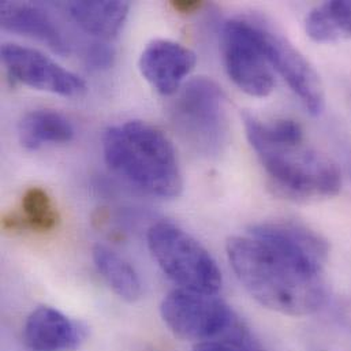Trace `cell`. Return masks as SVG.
Segmentation results:
<instances>
[{
    "mask_svg": "<svg viewBox=\"0 0 351 351\" xmlns=\"http://www.w3.org/2000/svg\"><path fill=\"white\" fill-rule=\"evenodd\" d=\"M238 280L263 306L287 316H308L327 300L324 268L249 234L227 242Z\"/></svg>",
    "mask_w": 351,
    "mask_h": 351,
    "instance_id": "obj_1",
    "label": "cell"
},
{
    "mask_svg": "<svg viewBox=\"0 0 351 351\" xmlns=\"http://www.w3.org/2000/svg\"><path fill=\"white\" fill-rule=\"evenodd\" d=\"M247 140L276 194L294 201L330 198L341 190L335 165L305 141L300 123L245 117Z\"/></svg>",
    "mask_w": 351,
    "mask_h": 351,
    "instance_id": "obj_2",
    "label": "cell"
},
{
    "mask_svg": "<svg viewBox=\"0 0 351 351\" xmlns=\"http://www.w3.org/2000/svg\"><path fill=\"white\" fill-rule=\"evenodd\" d=\"M103 152L114 173L147 194L174 198L183 189L173 143L147 122L130 121L110 128L103 136Z\"/></svg>",
    "mask_w": 351,
    "mask_h": 351,
    "instance_id": "obj_3",
    "label": "cell"
},
{
    "mask_svg": "<svg viewBox=\"0 0 351 351\" xmlns=\"http://www.w3.org/2000/svg\"><path fill=\"white\" fill-rule=\"evenodd\" d=\"M148 247L162 271L182 290L215 295L221 272L208 250L171 221H158L148 231Z\"/></svg>",
    "mask_w": 351,
    "mask_h": 351,
    "instance_id": "obj_4",
    "label": "cell"
},
{
    "mask_svg": "<svg viewBox=\"0 0 351 351\" xmlns=\"http://www.w3.org/2000/svg\"><path fill=\"white\" fill-rule=\"evenodd\" d=\"M173 122L183 140L199 155L215 158L228 141V121L221 88L212 80L198 77L179 92Z\"/></svg>",
    "mask_w": 351,
    "mask_h": 351,
    "instance_id": "obj_5",
    "label": "cell"
},
{
    "mask_svg": "<svg viewBox=\"0 0 351 351\" xmlns=\"http://www.w3.org/2000/svg\"><path fill=\"white\" fill-rule=\"evenodd\" d=\"M160 315L170 331L183 341L220 342L239 317L215 295L178 289L165 297Z\"/></svg>",
    "mask_w": 351,
    "mask_h": 351,
    "instance_id": "obj_6",
    "label": "cell"
},
{
    "mask_svg": "<svg viewBox=\"0 0 351 351\" xmlns=\"http://www.w3.org/2000/svg\"><path fill=\"white\" fill-rule=\"evenodd\" d=\"M221 51L227 74L241 90L254 97H265L274 90L275 77L253 18L231 19L224 23Z\"/></svg>",
    "mask_w": 351,
    "mask_h": 351,
    "instance_id": "obj_7",
    "label": "cell"
},
{
    "mask_svg": "<svg viewBox=\"0 0 351 351\" xmlns=\"http://www.w3.org/2000/svg\"><path fill=\"white\" fill-rule=\"evenodd\" d=\"M253 22L271 67L282 75L312 115H320L324 110L326 96L315 69L282 33L263 19H253Z\"/></svg>",
    "mask_w": 351,
    "mask_h": 351,
    "instance_id": "obj_8",
    "label": "cell"
},
{
    "mask_svg": "<svg viewBox=\"0 0 351 351\" xmlns=\"http://www.w3.org/2000/svg\"><path fill=\"white\" fill-rule=\"evenodd\" d=\"M1 62L12 80L36 90L71 97L80 96L86 89L80 75L33 48L4 44Z\"/></svg>",
    "mask_w": 351,
    "mask_h": 351,
    "instance_id": "obj_9",
    "label": "cell"
},
{
    "mask_svg": "<svg viewBox=\"0 0 351 351\" xmlns=\"http://www.w3.org/2000/svg\"><path fill=\"white\" fill-rule=\"evenodd\" d=\"M194 66V52L171 40H155L148 44L138 62L143 77L156 92L165 96L179 90Z\"/></svg>",
    "mask_w": 351,
    "mask_h": 351,
    "instance_id": "obj_10",
    "label": "cell"
},
{
    "mask_svg": "<svg viewBox=\"0 0 351 351\" xmlns=\"http://www.w3.org/2000/svg\"><path fill=\"white\" fill-rule=\"evenodd\" d=\"M85 331L66 315L51 306L34 309L26 319L22 339L29 351L75 350Z\"/></svg>",
    "mask_w": 351,
    "mask_h": 351,
    "instance_id": "obj_11",
    "label": "cell"
},
{
    "mask_svg": "<svg viewBox=\"0 0 351 351\" xmlns=\"http://www.w3.org/2000/svg\"><path fill=\"white\" fill-rule=\"evenodd\" d=\"M0 22L4 30L41 41L58 53H69V43L55 21L38 5L19 1L0 4Z\"/></svg>",
    "mask_w": 351,
    "mask_h": 351,
    "instance_id": "obj_12",
    "label": "cell"
},
{
    "mask_svg": "<svg viewBox=\"0 0 351 351\" xmlns=\"http://www.w3.org/2000/svg\"><path fill=\"white\" fill-rule=\"evenodd\" d=\"M249 234L269 241L317 265L324 267L327 263V242L302 224L293 221H265L253 226Z\"/></svg>",
    "mask_w": 351,
    "mask_h": 351,
    "instance_id": "obj_13",
    "label": "cell"
},
{
    "mask_svg": "<svg viewBox=\"0 0 351 351\" xmlns=\"http://www.w3.org/2000/svg\"><path fill=\"white\" fill-rule=\"evenodd\" d=\"M67 10L73 21L86 33L101 40L118 36L129 15L128 1H71Z\"/></svg>",
    "mask_w": 351,
    "mask_h": 351,
    "instance_id": "obj_14",
    "label": "cell"
},
{
    "mask_svg": "<svg viewBox=\"0 0 351 351\" xmlns=\"http://www.w3.org/2000/svg\"><path fill=\"white\" fill-rule=\"evenodd\" d=\"M18 138L25 149L37 151L44 145L70 143L74 138V128L58 111L34 110L19 121Z\"/></svg>",
    "mask_w": 351,
    "mask_h": 351,
    "instance_id": "obj_15",
    "label": "cell"
},
{
    "mask_svg": "<svg viewBox=\"0 0 351 351\" xmlns=\"http://www.w3.org/2000/svg\"><path fill=\"white\" fill-rule=\"evenodd\" d=\"M95 267L110 289L129 304L143 295V283L134 267L108 246L97 243L92 250Z\"/></svg>",
    "mask_w": 351,
    "mask_h": 351,
    "instance_id": "obj_16",
    "label": "cell"
},
{
    "mask_svg": "<svg viewBox=\"0 0 351 351\" xmlns=\"http://www.w3.org/2000/svg\"><path fill=\"white\" fill-rule=\"evenodd\" d=\"M5 230L52 231L59 223V212L51 195L43 187H29L21 199V212L3 217Z\"/></svg>",
    "mask_w": 351,
    "mask_h": 351,
    "instance_id": "obj_17",
    "label": "cell"
},
{
    "mask_svg": "<svg viewBox=\"0 0 351 351\" xmlns=\"http://www.w3.org/2000/svg\"><path fill=\"white\" fill-rule=\"evenodd\" d=\"M308 36L317 43L351 38V1H327L313 8L305 21Z\"/></svg>",
    "mask_w": 351,
    "mask_h": 351,
    "instance_id": "obj_18",
    "label": "cell"
},
{
    "mask_svg": "<svg viewBox=\"0 0 351 351\" xmlns=\"http://www.w3.org/2000/svg\"><path fill=\"white\" fill-rule=\"evenodd\" d=\"M85 63L92 70H107L115 60V51L106 43H93L85 52Z\"/></svg>",
    "mask_w": 351,
    "mask_h": 351,
    "instance_id": "obj_19",
    "label": "cell"
},
{
    "mask_svg": "<svg viewBox=\"0 0 351 351\" xmlns=\"http://www.w3.org/2000/svg\"><path fill=\"white\" fill-rule=\"evenodd\" d=\"M171 7L180 12V14H193L202 7L201 1H186V0H176L171 1Z\"/></svg>",
    "mask_w": 351,
    "mask_h": 351,
    "instance_id": "obj_20",
    "label": "cell"
},
{
    "mask_svg": "<svg viewBox=\"0 0 351 351\" xmlns=\"http://www.w3.org/2000/svg\"><path fill=\"white\" fill-rule=\"evenodd\" d=\"M193 351H239L237 350L235 348H231L226 343L221 342H216V341H210V342H201L197 343L194 346Z\"/></svg>",
    "mask_w": 351,
    "mask_h": 351,
    "instance_id": "obj_21",
    "label": "cell"
},
{
    "mask_svg": "<svg viewBox=\"0 0 351 351\" xmlns=\"http://www.w3.org/2000/svg\"><path fill=\"white\" fill-rule=\"evenodd\" d=\"M348 169H349V171H350L351 176V155H349V160H348Z\"/></svg>",
    "mask_w": 351,
    "mask_h": 351,
    "instance_id": "obj_22",
    "label": "cell"
}]
</instances>
